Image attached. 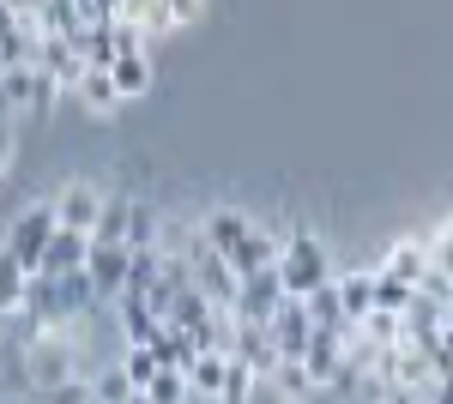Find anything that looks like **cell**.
<instances>
[{
    "label": "cell",
    "mask_w": 453,
    "mask_h": 404,
    "mask_svg": "<svg viewBox=\"0 0 453 404\" xmlns=\"http://www.w3.org/2000/svg\"><path fill=\"white\" fill-rule=\"evenodd\" d=\"M200 236L236 266V278H254V271H273L279 266V254H284V236L279 230H266V224H254L248 211H206L200 217Z\"/></svg>",
    "instance_id": "1"
},
{
    "label": "cell",
    "mask_w": 453,
    "mask_h": 404,
    "mask_svg": "<svg viewBox=\"0 0 453 404\" xmlns=\"http://www.w3.org/2000/svg\"><path fill=\"white\" fill-rule=\"evenodd\" d=\"M170 254H181V266H188V278H194V290H200L211 308H224V314L236 308V296H242V278H236V266H230V260H224V254H218V248L200 236V224L175 241Z\"/></svg>",
    "instance_id": "2"
},
{
    "label": "cell",
    "mask_w": 453,
    "mask_h": 404,
    "mask_svg": "<svg viewBox=\"0 0 453 404\" xmlns=\"http://www.w3.org/2000/svg\"><path fill=\"white\" fill-rule=\"evenodd\" d=\"M279 278H284V296L309 302L314 290H326L339 271H333V260H326V241H320V236L290 230V236H284V254H279Z\"/></svg>",
    "instance_id": "3"
},
{
    "label": "cell",
    "mask_w": 453,
    "mask_h": 404,
    "mask_svg": "<svg viewBox=\"0 0 453 404\" xmlns=\"http://www.w3.org/2000/svg\"><path fill=\"white\" fill-rule=\"evenodd\" d=\"M55 230H61V224H55V205H49V200H42V205H25V211L6 224L0 248H6V254H12L25 271H36V266H42V254H49V241H55Z\"/></svg>",
    "instance_id": "4"
},
{
    "label": "cell",
    "mask_w": 453,
    "mask_h": 404,
    "mask_svg": "<svg viewBox=\"0 0 453 404\" xmlns=\"http://www.w3.org/2000/svg\"><path fill=\"white\" fill-rule=\"evenodd\" d=\"M55 224L61 230H79V236H91L97 230V217H104L109 194L97 187V181H85V175H73V181H61V194H55Z\"/></svg>",
    "instance_id": "5"
},
{
    "label": "cell",
    "mask_w": 453,
    "mask_h": 404,
    "mask_svg": "<svg viewBox=\"0 0 453 404\" xmlns=\"http://www.w3.org/2000/svg\"><path fill=\"white\" fill-rule=\"evenodd\" d=\"M284 302H290V296H284V278H279V266H273V271L242 278V296H236V308H230V314H236L242 326H273V314H279Z\"/></svg>",
    "instance_id": "6"
},
{
    "label": "cell",
    "mask_w": 453,
    "mask_h": 404,
    "mask_svg": "<svg viewBox=\"0 0 453 404\" xmlns=\"http://www.w3.org/2000/svg\"><path fill=\"white\" fill-rule=\"evenodd\" d=\"M85 278H91L97 302L115 308V302H121V290H127V278H134V248H91V260H85Z\"/></svg>",
    "instance_id": "7"
},
{
    "label": "cell",
    "mask_w": 453,
    "mask_h": 404,
    "mask_svg": "<svg viewBox=\"0 0 453 404\" xmlns=\"http://www.w3.org/2000/svg\"><path fill=\"white\" fill-rule=\"evenodd\" d=\"M36 72H42L61 97H73V91H79V79H85V61H79L73 36H42V42H36Z\"/></svg>",
    "instance_id": "8"
},
{
    "label": "cell",
    "mask_w": 453,
    "mask_h": 404,
    "mask_svg": "<svg viewBox=\"0 0 453 404\" xmlns=\"http://www.w3.org/2000/svg\"><path fill=\"white\" fill-rule=\"evenodd\" d=\"M266 332H273V344H279L284 362H303V356H309V338H314L309 302H296V296H290V302L273 314V326H266Z\"/></svg>",
    "instance_id": "9"
},
{
    "label": "cell",
    "mask_w": 453,
    "mask_h": 404,
    "mask_svg": "<svg viewBox=\"0 0 453 404\" xmlns=\"http://www.w3.org/2000/svg\"><path fill=\"white\" fill-rule=\"evenodd\" d=\"M85 260H91V236L55 230V241H49V254H42V266L31 278H73V271H85Z\"/></svg>",
    "instance_id": "10"
},
{
    "label": "cell",
    "mask_w": 453,
    "mask_h": 404,
    "mask_svg": "<svg viewBox=\"0 0 453 404\" xmlns=\"http://www.w3.org/2000/svg\"><path fill=\"white\" fill-rule=\"evenodd\" d=\"M224 380H230V350H200L194 362H188V393L194 399H224Z\"/></svg>",
    "instance_id": "11"
},
{
    "label": "cell",
    "mask_w": 453,
    "mask_h": 404,
    "mask_svg": "<svg viewBox=\"0 0 453 404\" xmlns=\"http://www.w3.org/2000/svg\"><path fill=\"white\" fill-rule=\"evenodd\" d=\"M333 290H339V308H345L350 326H363L375 314V271H339Z\"/></svg>",
    "instance_id": "12"
},
{
    "label": "cell",
    "mask_w": 453,
    "mask_h": 404,
    "mask_svg": "<svg viewBox=\"0 0 453 404\" xmlns=\"http://www.w3.org/2000/svg\"><path fill=\"white\" fill-rule=\"evenodd\" d=\"M387 278H399L405 290H418L423 278H429V241H393L387 248V260H381Z\"/></svg>",
    "instance_id": "13"
},
{
    "label": "cell",
    "mask_w": 453,
    "mask_h": 404,
    "mask_svg": "<svg viewBox=\"0 0 453 404\" xmlns=\"http://www.w3.org/2000/svg\"><path fill=\"white\" fill-rule=\"evenodd\" d=\"M73 103L85 109V115H115L121 109V91H115V79H109V67H85V79H79V91H73Z\"/></svg>",
    "instance_id": "14"
},
{
    "label": "cell",
    "mask_w": 453,
    "mask_h": 404,
    "mask_svg": "<svg viewBox=\"0 0 453 404\" xmlns=\"http://www.w3.org/2000/svg\"><path fill=\"white\" fill-rule=\"evenodd\" d=\"M109 79H115V91H121V103H134V97H145L151 91V55L145 49H134V55H115V67H109Z\"/></svg>",
    "instance_id": "15"
},
{
    "label": "cell",
    "mask_w": 453,
    "mask_h": 404,
    "mask_svg": "<svg viewBox=\"0 0 453 404\" xmlns=\"http://www.w3.org/2000/svg\"><path fill=\"white\" fill-rule=\"evenodd\" d=\"M260 386H266V393H273L279 404H309L314 393H320V386L309 380V369H303V362H279V369L266 374Z\"/></svg>",
    "instance_id": "16"
},
{
    "label": "cell",
    "mask_w": 453,
    "mask_h": 404,
    "mask_svg": "<svg viewBox=\"0 0 453 404\" xmlns=\"http://www.w3.org/2000/svg\"><path fill=\"white\" fill-rule=\"evenodd\" d=\"M127 248L134 254H151V248H164V211L151 200H134V224H127Z\"/></svg>",
    "instance_id": "17"
},
{
    "label": "cell",
    "mask_w": 453,
    "mask_h": 404,
    "mask_svg": "<svg viewBox=\"0 0 453 404\" xmlns=\"http://www.w3.org/2000/svg\"><path fill=\"white\" fill-rule=\"evenodd\" d=\"M127 224H134V200H109L91 230V248H127Z\"/></svg>",
    "instance_id": "18"
},
{
    "label": "cell",
    "mask_w": 453,
    "mask_h": 404,
    "mask_svg": "<svg viewBox=\"0 0 453 404\" xmlns=\"http://www.w3.org/2000/svg\"><path fill=\"white\" fill-rule=\"evenodd\" d=\"M309 320H314V332H339V338H350V332H357V326L345 320V308H339V290H333V284L309 296Z\"/></svg>",
    "instance_id": "19"
},
{
    "label": "cell",
    "mask_w": 453,
    "mask_h": 404,
    "mask_svg": "<svg viewBox=\"0 0 453 404\" xmlns=\"http://www.w3.org/2000/svg\"><path fill=\"white\" fill-rule=\"evenodd\" d=\"M151 356H157L164 369H181V374H188V362H194L200 350H194V338H188V332H175V326H164V332L151 338Z\"/></svg>",
    "instance_id": "20"
},
{
    "label": "cell",
    "mask_w": 453,
    "mask_h": 404,
    "mask_svg": "<svg viewBox=\"0 0 453 404\" xmlns=\"http://www.w3.org/2000/svg\"><path fill=\"white\" fill-rule=\"evenodd\" d=\"M134 393H140V386L127 380L121 356H115L109 369H97V374H91V399H97V404H121V399H134Z\"/></svg>",
    "instance_id": "21"
},
{
    "label": "cell",
    "mask_w": 453,
    "mask_h": 404,
    "mask_svg": "<svg viewBox=\"0 0 453 404\" xmlns=\"http://www.w3.org/2000/svg\"><path fill=\"white\" fill-rule=\"evenodd\" d=\"M411 296H418V290H405L399 278H387V271L375 266V314H405Z\"/></svg>",
    "instance_id": "22"
},
{
    "label": "cell",
    "mask_w": 453,
    "mask_h": 404,
    "mask_svg": "<svg viewBox=\"0 0 453 404\" xmlns=\"http://www.w3.org/2000/svg\"><path fill=\"white\" fill-rule=\"evenodd\" d=\"M121 369H127V380H134V386H151V380H157V374H164V362H157V356H151V350H145V344H134V350H121Z\"/></svg>",
    "instance_id": "23"
},
{
    "label": "cell",
    "mask_w": 453,
    "mask_h": 404,
    "mask_svg": "<svg viewBox=\"0 0 453 404\" xmlns=\"http://www.w3.org/2000/svg\"><path fill=\"white\" fill-rule=\"evenodd\" d=\"M145 399H151V404H188V399H194V393H188V374H181V369H164L151 386H145Z\"/></svg>",
    "instance_id": "24"
},
{
    "label": "cell",
    "mask_w": 453,
    "mask_h": 404,
    "mask_svg": "<svg viewBox=\"0 0 453 404\" xmlns=\"http://www.w3.org/2000/svg\"><path fill=\"white\" fill-rule=\"evenodd\" d=\"M79 25H85V31H109V25H121V0H79Z\"/></svg>",
    "instance_id": "25"
},
{
    "label": "cell",
    "mask_w": 453,
    "mask_h": 404,
    "mask_svg": "<svg viewBox=\"0 0 453 404\" xmlns=\"http://www.w3.org/2000/svg\"><path fill=\"white\" fill-rule=\"evenodd\" d=\"M429 266L453 278V217L441 224V230H435V236H429Z\"/></svg>",
    "instance_id": "26"
},
{
    "label": "cell",
    "mask_w": 453,
    "mask_h": 404,
    "mask_svg": "<svg viewBox=\"0 0 453 404\" xmlns=\"http://www.w3.org/2000/svg\"><path fill=\"white\" fill-rule=\"evenodd\" d=\"M12 157H19V127H12V121H0V175L12 169Z\"/></svg>",
    "instance_id": "27"
},
{
    "label": "cell",
    "mask_w": 453,
    "mask_h": 404,
    "mask_svg": "<svg viewBox=\"0 0 453 404\" xmlns=\"http://www.w3.org/2000/svg\"><path fill=\"white\" fill-rule=\"evenodd\" d=\"M121 404H151V399H145V393H134V399H121Z\"/></svg>",
    "instance_id": "28"
},
{
    "label": "cell",
    "mask_w": 453,
    "mask_h": 404,
    "mask_svg": "<svg viewBox=\"0 0 453 404\" xmlns=\"http://www.w3.org/2000/svg\"><path fill=\"white\" fill-rule=\"evenodd\" d=\"M0 121H12V109H6V97H0Z\"/></svg>",
    "instance_id": "29"
},
{
    "label": "cell",
    "mask_w": 453,
    "mask_h": 404,
    "mask_svg": "<svg viewBox=\"0 0 453 404\" xmlns=\"http://www.w3.org/2000/svg\"><path fill=\"white\" fill-rule=\"evenodd\" d=\"M0 72H6V61H0Z\"/></svg>",
    "instance_id": "30"
},
{
    "label": "cell",
    "mask_w": 453,
    "mask_h": 404,
    "mask_svg": "<svg viewBox=\"0 0 453 404\" xmlns=\"http://www.w3.org/2000/svg\"><path fill=\"white\" fill-rule=\"evenodd\" d=\"M85 404H97V399H85Z\"/></svg>",
    "instance_id": "31"
}]
</instances>
